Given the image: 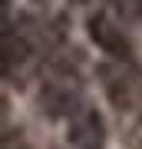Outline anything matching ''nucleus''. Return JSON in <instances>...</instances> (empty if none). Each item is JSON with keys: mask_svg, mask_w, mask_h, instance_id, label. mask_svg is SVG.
Wrapping results in <instances>:
<instances>
[{"mask_svg": "<svg viewBox=\"0 0 142 149\" xmlns=\"http://www.w3.org/2000/svg\"><path fill=\"white\" fill-rule=\"evenodd\" d=\"M66 139L73 149H103L106 146V123L96 109L83 106L73 109V116L66 123Z\"/></svg>", "mask_w": 142, "mask_h": 149, "instance_id": "obj_1", "label": "nucleus"}, {"mask_svg": "<svg viewBox=\"0 0 142 149\" xmlns=\"http://www.w3.org/2000/svg\"><path fill=\"white\" fill-rule=\"evenodd\" d=\"M86 27H89V40L103 50V53L119 56V60L129 56V40H126V33L116 27V20H112V17H106V13H93L89 20H86Z\"/></svg>", "mask_w": 142, "mask_h": 149, "instance_id": "obj_2", "label": "nucleus"}]
</instances>
